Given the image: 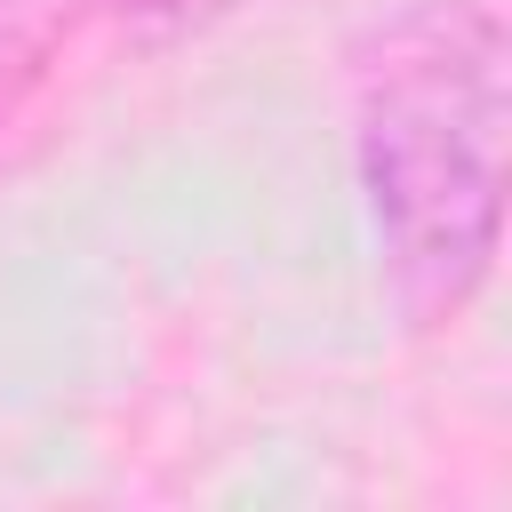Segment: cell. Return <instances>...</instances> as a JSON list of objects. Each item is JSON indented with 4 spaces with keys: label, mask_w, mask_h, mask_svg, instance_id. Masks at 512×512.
Here are the masks:
<instances>
[{
    "label": "cell",
    "mask_w": 512,
    "mask_h": 512,
    "mask_svg": "<svg viewBox=\"0 0 512 512\" xmlns=\"http://www.w3.org/2000/svg\"><path fill=\"white\" fill-rule=\"evenodd\" d=\"M512 40L488 0H408L352 48V152L408 328H456L504 240Z\"/></svg>",
    "instance_id": "obj_1"
},
{
    "label": "cell",
    "mask_w": 512,
    "mask_h": 512,
    "mask_svg": "<svg viewBox=\"0 0 512 512\" xmlns=\"http://www.w3.org/2000/svg\"><path fill=\"white\" fill-rule=\"evenodd\" d=\"M112 0H0V128L24 112V96L56 72V56L80 40L88 16Z\"/></svg>",
    "instance_id": "obj_2"
}]
</instances>
